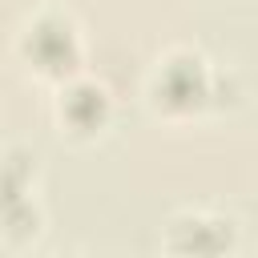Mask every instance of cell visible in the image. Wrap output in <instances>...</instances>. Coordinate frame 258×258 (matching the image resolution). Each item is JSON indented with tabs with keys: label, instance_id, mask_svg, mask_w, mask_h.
<instances>
[{
	"label": "cell",
	"instance_id": "3",
	"mask_svg": "<svg viewBox=\"0 0 258 258\" xmlns=\"http://www.w3.org/2000/svg\"><path fill=\"white\" fill-rule=\"evenodd\" d=\"M60 113H64L69 125H77V129H93V125L105 121V93H101L97 85H77V89L60 101Z\"/></svg>",
	"mask_w": 258,
	"mask_h": 258
},
{
	"label": "cell",
	"instance_id": "1",
	"mask_svg": "<svg viewBox=\"0 0 258 258\" xmlns=\"http://www.w3.org/2000/svg\"><path fill=\"white\" fill-rule=\"evenodd\" d=\"M210 93L206 85V69L202 60H189V56H177L161 69L157 77V101L169 109V113H189L194 105H202V97Z\"/></svg>",
	"mask_w": 258,
	"mask_h": 258
},
{
	"label": "cell",
	"instance_id": "2",
	"mask_svg": "<svg viewBox=\"0 0 258 258\" xmlns=\"http://www.w3.org/2000/svg\"><path fill=\"white\" fill-rule=\"evenodd\" d=\"M28 56H32L36 69H44V73H64V69H73V60H77V36H73V28H69L64 20H56V16L36 20V24L28 28Z\"/></svg>",
	"mask_w": 258,
	"mask_h": 258
}]
</instances>
